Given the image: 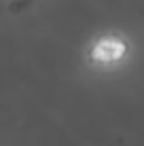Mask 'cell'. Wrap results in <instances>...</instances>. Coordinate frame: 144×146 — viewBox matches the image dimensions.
<instances>
[{
    "label": "cell",
    "mask_w": 144,
    "mask_h": 146,
    "mask_svg": "<svg viewBox=\"0 0 144 146\" xmlns=\"http://www.w3.org/2000/svg\"><path fill=\"white\" fill-rule=\"evenodd\" d=\"M123 51H125V47H123L121 42H117V40H106V42H102L100 47L96 49V55H98L100 59H106V62H110V59L121 57Z\"/></svg>",
    "instance_id": "cell-1"
}]
</instances>
